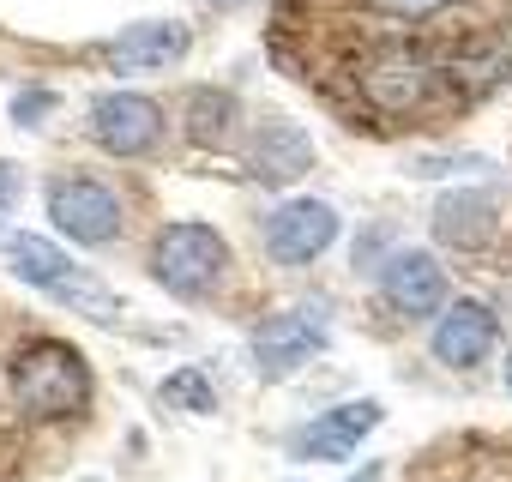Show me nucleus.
Returning a JSON list of instances; mask_svg holds the SVG:
<instances>
[{
  "instance_id": "4",
  "label": "nucleus",
  "mask_w": 512,
  "mask_h": 482,
  "mask_svg": "<svg viewBox=\"0 0 512 482\" xmlns=\"http://www.w3.org/2000/svg\"><path fill=\"white\" fill-rule=\"evenodd\" d=\"M229 248H223V235L205 229V223H169L157 235V248H151V278L169 290V296H199L211 290V278L223 272Z\"/></svg>"
},
{
  "instance_id": "13",
  "label": "nucleus",
  "mask_w": 512,
  "mask_h": 482,
  "mask_svg": "<svg viewBox=\"0 0 512 482\" xmlns=\"http://www.w3.org/2000/svg\"><path fill=\"white\" fill-rule=\"evenodd\" d=\"M488 350H494V314L476 308V302H458V308L440 320V332H434V356H440L446 368H476Z\"/></svg>"
},
{
  "instance_id": "10",
  "label": "nucleus",
  "mask_w": 512,
  "mask_h": 482,
  "mask_svg": "<svg viewBox=\"0 0 512 482\" xmlns=\"http://www.w3.org/2000/svg\"><path fill=\"white\" fill-rule=\"evenodd\" d=\"M181 55H187V25H175V19H145V25H133L109 43L115 73H163Z\"/></svg>"
},
{
  "instance_id": "11",
  "label": "nucleus",
  "mask_w": 512,
  "mask_h": 482,
  "mask_svg": "<svg viewBox=\"0 0 512 482\" xmlns=\"http://www.w3.org/2000/svg\"><path fill=\"white\" fill-rule=\"evenodd\" d=\"M380 290H386V302H392L398 314H434V308L446 302V272H440V260H428V254H398V260L386 266Z\"/></svg>"
},
{
  "instance_id": "20",
  "label": "nucleus",
  "mask_w": 512,
  "mask_h": 482,
  "mask_svg": "<svg viewBox=\"0 0 512 482\" xmlns=\"http://www.w3.org/2000/svg\"><path fill=\"white\" fill-rule=\"evenodd\" d=\"M356 482H380V464H362V470H356Z\"/></svg>"
},
{
  "instance_id": "18",
  "label": "nucleus",
  "mask_w": 512,
  "mask_h": 482,
  "mask_svg": "<svg viewBox=\"0 0 512 482\" xmlns=\"http://www.w3.org/2000/svg\"><path fill=\"white\" fill-rule=\"evenodd\" d=\"M49 109H55V97H49V91H25V97L13 103V121H19V127H31V121H37V115H49Z\"/></svg>"
},
{
  "instance_id": "5",
  "label": "nucleus",
  "mask_w": 512,
  "mask_h": 482,
  "mask_svg": "<svg viewBox=\"0 0 512 482\" xmlns=\"http://www.w3.org/2000/svg\"><path fill=\"white\" fill-rule=\"evenodd\" d=\"M332 338V320H326V302H302V308H284L272 320H260L253 332V356H260L266 374H290L302 362H314Z\"/></svg>"
},
{
  "instance_id": "9",
  "label": "nucleus",
  "mask_w": 512,
  "mask_h": 482,
  "mask_svg": "<svg viewBox=\"0 0 512 482\" xmlns=\"http://www.w3.org/2000/svg\"><path fill=\"white\" fill-rule=\"evenodd\" d=\"M374 428H380V404H374V398H356V404H338L332 416H314V422L302 428L296 452L314 458V464H332V458H350Z\"/></svg>"
},
{
  "instance_id": "8",
  "label": "nucleus",
  "mask_w": 512,
  "mask_h": 482,
  "mask_svg": "<svg viewBox=\"0 0 512 482\" xmlns=\"http://www.w3.org/2000/svg\"><path fill=\"white\" fill-rule=\"evenodd\" d=\"M91 133L103 139V151L115 157H133V151H151L157 133H163V109L139 91H109L97 109H91Z\"/></svg>"
},
{
  "instance_id": "12",
  "label": "nucleus",
  "mask_w": 512,
  "mask_h": 482,
  "mask_svg": "<svg viewBox=\"0 0 512 482\" xmlns=\"http://www.w3.org/2000/svg\"><path fill=\"white\" fill-rule=\"evenodd\" d=\"M494 193H440L434 199V235L446 241V248H482V241L494 235Z\"/></svg>"
},
{
  "instance_id": "14",
  "label": "nucleus",
  "mask_w": 512,
  "mask_h": 482,
  "mask_svg": "<svg viewBox=\"0 0 512 482\" xmlns=\"http://www.w3.org/2000/svg\"><path fill=\"white\" fill-rule=\"evenodd\" d=\"M247 169L260 175V181H272V187L302 181V175L314 169V145H308V133H302V127H266V133H260V145L247 151Z\"/></svg>"
},
{
  "instance_id": "17",
  "label": "nucleus",
  "mask_w": 512,
  "mask_h": 482,
  "mask_svg": "<svg viewBox=\"0 0 512 482\" xmlns=\"http://www.w3.org/2000/svg\"><path fill=\"white\" fill-rule=\"evenodd\" d=\"M169 404H187V410H211L205 374H199V368H181V374H169Z\"/></svg>"
},
{
  "instance_id": "3",
  "label": "nucleus",
  "mask_w": 512,
  "mask_h": 482,
  "mask_svg": "<svg viewBox=\"0 0 512 482\" xmlns=\"http://www.w3.org/2000/svg\"><path fill=\"white\" fill-rule=\"evenodd\" d=\"M356 91H362L380 115H416V109H428L434 97H446V73H440L434 55H416V49L392 43V49H380V55L362 61Z\"/></svg>"
},
{
  "instance_id": "16",
  "label": "nucleus",
  "mask_w": 512,
  "mask_h": 482,
  "mask_svg": "<svg viewBox=\"0 0 512 482\" xmlns=\"http://www.w3.org/2000/svg\"><path fill=\"white\" fill-rule=\"evenodd\" d=\"M368 13H380V19H398V25H422V19H434V13H446L452 0H362Z\"/></svg>"
},
{
  "instance_id": "6",
  "label": "nucleus",
  "mask_w": 512,
  "mask_h": 482,
  "mask_svg": "<svg viewBox=\"0 0 512 482\" xmlns=\"http://www.w3.org/2000/svg\"><path fill=\"white\" fill-rule=\"evenodd\" d=\"M338 241V211L320 199H290L278 211H266V254L278 266H308Z\"/></svg>"
},
{
  "instance_id": "21",
  "label": "nucleus",
  "mask_w": 512,
  "mask_h": 482,
  "mask_svg": "<svg viewBox=\"0 0 512 482\" xmlns=\"http://www.w3.org/2000/svg\"><path fill=\"white\" fill-rule=\"evenodd\" d=\"M506 386H512V356H506Z\"/></svg>"
},
{
  "instance_id": "15",
  "label": "nucleus",
  "mask_w": 512,
  "mask_h": 482,
  "mask_svg": "<svg viewBox=\"0 0 512 482\" xmlns=\"http://www.w3.org/2000/svg\"><path fill=\"white\" fill-rule=\"evenodd\" d=\"M434 61L446 73V91H488L506 73V49L500 43H446Z\"/></svg>"
},
{
  "instance_id": "7",
  "label": "nucleus",
  "mask_w": 512,
  "mask_h": 482,
  "mask_svg": "<svg viewBox=\"0 0 512 482\" xmlns=\"http://www.w3.org/2000/svg\"><path fill=\"white\" fill-rule=\"evenodd\" d=\"M49 217L67 241H85V248H103L121 229V199L103 181H61L49 193Z\"/></svg>"
},
{
  "instance_id": "1",
  "label": "nucleus",
  "mask_w": 512,
  "mask_h": 482,
  "mask_svg": "<svg viewBox=\"0 0 512 482\" xmlns=\"http://www.w3.org/2000/svg\"><path fill=\"white\" fill-rule=\"evenodd\" d=\"M13 392L31 416L55 422V416H79L91 404V368L67 350V344H25L13 356Z\"/></svg>"
},
{
  "instance_id": "2",
  "label": "nucleus",
  "mask_w": 512,
  "mask_h": 482,
  "mask_svg": "<svg viewBox=\"0 0 512 482\" xmlns=\"http://www.w3.org/2000/svg\"><path fill=\"white\" fill-rule=\"evenodd\" d=\"M7 266H13L31 290L55 296V302L73 308V314H91V320H115V314H121V302H115L103 284L79 278L73 260L55 248V241H43V235H13V241H7Z\"/></svg>"
},
{
  "instance_id": "19",
  "label": "nucleus",
  "mask_w": 512,
  "mask_h": 482,
  "mask_svg": "<svg viewBox=\"0 0 512 482\" xmlns=\"http://www.w3.org/2000/svg\"><path fill=\"white\" fill-rule=\"evenodd\" d=\"M13 187H19V175H13L7 163H0V217H7V211H13V199H19Z\"/></svg>"
}]
</instances>
